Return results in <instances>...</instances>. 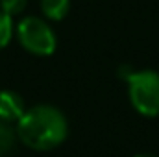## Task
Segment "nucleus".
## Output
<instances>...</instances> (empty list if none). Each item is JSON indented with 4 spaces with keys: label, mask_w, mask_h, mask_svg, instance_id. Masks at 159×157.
Returning <instances> with one entry per match:
<instances>
[{
    "label": "nucleus",
    "mask_w": 159,
    "mask_h": 157,
    "mask_svg": "<svg viewBox=\"0 0 159 157\" xmlns=\"http://www.w3.org/2000/svg\"><path fill=\"white\" fill-rule=\"evenodd\" d=\"M135 157H156V155H152V154H139V155H135Z\"/></svg>",
    "instance_id": "nucleus-9"
},
{
    "label": "nucleus",
    "mask_w": 159,
    "mask_h": 157,
    "mask_svg": "<svg viewBox=\"0 0 159 157\" xmlns=\"http://www.w3.org/2000/svg\"><path fill=\"white\" fill-rule=\"evenodd\" d=\"M11 37H13V22H11V17L6 15L0 9V50L9 44Z\"/></svg>",
    "instance_id": "nucleus-7"
},
{
    "label": "nucleus",
    "mask_w": 159,
    "mask_h": 157,
    "mask_svg": "<svg viewBox=\"0 0 159 157\" xmlns=\"http://www.w3.org/2000/svg\"><path fill=\"white\" fill-rule=\"evenodd\" d=\"M26 113L22 98L15 91H0V120L2 122H19Z\"/></svg>",
    "instance_id": "nucleus-4"
},
{
    "label": "nucleus",
    "mask_w": 159,
    "mask_h": 157,
    "mask_svg": "<svg viewBox=\"0 0 159 157\" xmlns=\"http://www.w3.org/2000/svg\"><path fill=\"white\" fill-rule=\"evenodd\" d=\"M24 7H26V0H0V9L9 17L20 15Z\"/></svg>",
    "instance_id": "nucleus-8"
},
{
    "label": "nucleus",
    "mask_w": 159,
    "mask_h": 157,
    "mask_svg": "<svg viewBox=\"0 0 159 157\" xmlns=\"http://www.w3.org/2000/svg\"><path fill=\"white\" fill-rule=\"evenodd\" d=\"M43 15L50 20H61L70 9V0H41Z\"/></svg>",
    "instance_id": "nucleus-5"
},
{
    "label": "nucleus",
    "mask_w": 159,
    "mask_h": 157,
    "mask_svg": "<svg viewBox=\"0 0 159 157\" xmlns=\"http://www.w3.org/2000/svg\"><path fill=\"white\" fill-rule=\"evenodd\" d=\"M69 133L65 115L54 105H34L17 122V137L35 152L57 148Z\"/></svg>",
    "instance_id": "nucleus-1"
},
{
    "label": "nucleus",
    "mask_w": 159,
    "mask_h": 157,
    "mask_svg": "<svg viewBox=\"0 0 159 157\" xmlns=\"http://www.w3.org/2000/svg\"><path fill=\"white\" fill-rule=\"evenodd\" d=\"M128 94L133 109L144 117L159 115V72L139 70L128 76Z\"/></svg>",
    "instance_id": "nucleus-2"
},
{
    "label": "nucleus",
    "mask_w": 159,
    "mask_h": 157,
    "mask_svg": "<svg viewBox=\"0 0 159 157\" xmlns=\"http://www.w3.org/2000/svg\"><path fill=\"white\" fill-rule=\"evenodd\" d=\"M17 129H13L9 126V122H2L0 120V157H6L11 154V150L15 148V141H17Z\"/></svg>",
    "instance_id": "nucleus-6"
},
{
    "label": "nucleus",
    "mask_w": 159,
    "mask_h": 157,
    "mask_svg": "<svg viewBox=\"0 0 159 157\" xmlns=\"http://www.w3.org/2000/svg\"><path fill=\"white\" fill-rule=\"evenodd\" d=\"M17 39L34 56H50L56 50V35L46 20L39 17H24L17 24Z\"/></svg>",
    "instance_id": "nucleus-3"
}]
</instances>
